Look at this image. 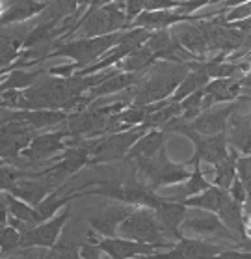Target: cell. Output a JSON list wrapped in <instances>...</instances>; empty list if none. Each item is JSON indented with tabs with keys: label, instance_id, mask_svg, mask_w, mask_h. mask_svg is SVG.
Wrapping results in <instances>:
<instances>
[{
	"label": "cell",
	"instance_id": "6da1fadb",
	"mask_svg": "<svg viewBox=\"0 0 251 259\" xmlns=\"http://www.w3.org/2000/svg\"><path fill=\"white\" fill-rule=\"evenodd\" d=\"M190 64H170V62H157L145 71L141 80L134 88L129 90V97L125 103L136 106H149L160 101L170 99L175 94L177 86L188 75Z\"/></svg>",
	"mask_w": 251,
	"mask_h": 259
},
{
	"label": "cell",
	"instance_id": "7a4b0ae2",
	"mask_svg": "<svg viewBox=\"0 0 251 259\" xmlns=\"http://www.w3.org/2000/svg\"><path fill=\"white\" fill-rule=\"evenodd\" d=\"M82 196H103L116 203L130 205L134 209H155L162 201L155 190L145 187L138 179H125V181H110V179H93L91 187L84 190Z\"/></svg>",
	"mask_w": 251,
	"mask_h": 259
},
{
	"label": "cell",
	"instance_id": "3957f363",
	"mask_svg": "<svg viewBox=\"0 0 251 259\" xmlns=\"http://www.w3.org/2000/svg\"><path fill=\"white\" fill-rule=\"evenodd\" d=\"M136 179L143 183L145 187L157 192L164 187H175L186 181L192 171L188 170L186 162H175L170 159L168 149L162 147L153 159L134 162Z\"/></svg>",
	"mask_w": 251,
	"mask_h": 259
},
{
	"label": "cell",
	"instance_id": "277c9868",
	"mask_svg": "<svg viewBox=\"0 0 251 259\" xmlns=\"http://www.w3.org/2000/svg\"><path fill=\"white\" fill-rule=\"evenodd\" d=\"M119 37H121V32L103 35V37H75L69 41H56L53 45V51L47 53L43 60L69 58L82 71L103 58L110 49L116 47L119 43Z\"/></svg>",
	"mask_w": 251,
	"mask_h": 259
},
{
	"label": "cell",
	"instance_id": "5b68a950",
	"mask_svg": "<svg viewBox=\"0 0 251 259\" xmlns=\"http://www.w3.org/2000/svg\"><path fill=\"white\" fill-rule=\"evenodd\" d=\"M164 133H177V135L186 136L188 140L193 144V155L186 160L188 166L195 164V162H201V164H211L212 168L216 164H220L222 160L227 159L229 155V144H227V135H216V136H203L195 133V131L190 127L188 121H182L181 118L173 119L170 123L164 127Z\"/></svg>",
	"mask_w": 251,
	"mask_h": 259
},
{
	"label": "cell",
	"instance_id": "8992f818",
	"mask_svg": "<svg viewBox=\"0 0 251 259\" xmlns=\"http://www.w3.org/2000/svg\"><path fill=\"white\" fill-rule=\"evenodd\" d=\"M145 133L147 129L143 125H140V127H134V129L121 131V133H114V135H106L97 138L93 151H91L89 166L110 164V162L127 159V153L130 151V147L134 146Z\"/></svg>",
	"mask_w": 251,
	"mask_h": 259
},
{
	"label": "cell",
	"instance_id": "52a82bcc",
	"mask_svg": "<svg viewBox=\"0 0 251 259\" xmlns=\"http://www.w3.org/2000/svg\"><path fill=\"white\" fill-rule=\"evenodd\" d=\"M117 237L129 241L145 242V244H160V242H173L164 237L157 218L151 209H134L125 218L117 230Z\"/></svg>",
	"mask_w": 251,
	"mask_h": 259
},
{
	"label": "cell",
	"instance_id": "ba28073f",
	"mask_svg": "<svg viewBox=\"0 0 251 259\" xmlns=\"http://www.w3.org/2000/svg\"><path fill=\"white\" fill-rule=\"evenodd\" d=\"M88 239L97 244L101 252L108 255L110 259H134V257H147L162 250H170L175 242H160V244H145V242L129 241L123 237H97L93 231L88 233Z\"/></svg>",
	"mask_w": 251,
	"mask_h": 259
},
{
	"label": "cell",
	"instance_id": "9c48e42d",
	"mask_svg": "<svg viewBox=\"0 0 251 259\" xmlns=\"http://www.w3.org/2000/svg\"><path fill=\"white\" fill-rule=\"evenodd\" d=\"M182 235L184 233H193L197 235V239H205V241H234V244L238 242L236 235L233 231L227 230L225 224L218 218V214L207 211H199V209H190L188 217L184 218V222L181 226Z\"/></svg>",
	"mask_w": 251,
	"mask_h": 259
},
{
	"label": "cell",
	"instance_id": "30bf717a",
	"mask_svg": "<svg viewBox=\"0 0 251 259\" xmlns=\"http://www.w3.org/2000/svg\"><path fill=\"white\" fill-rule=\"evenodd\" d=\"M71 218V207L67 205L64 211H60L51 220H45L41 224L30 228L26 233L21 235V250L30 248H43V250H53L60 241V235L64 231L65 224Z\"/></svg>",
	"mask_w": 251,
	"mask_h": 259
},
{
	"label": "cell",
	"instance_id": "8fae6325",
	"mask_svg": "<svg viewBox=\"0 0 251 259\" xmlns=\"http://www.w3.org/2000/svg\"><path fill=\"white\" fill-rule=\"evenodd\" d=\"M225 250H229L225 244L205 241L197 237H182L170 250H162L141 259H214Z\"/></svg>",
	"mask_w": 251,
	"mask_h": 259
},
{
	"label": "cell",
	"instance_id": "7c38bea8",
	"mask_svg": "<svg viewBox=\"0 0 251 259\" xmlns=\"http://www.w3.org/2000/svg\"><path fill=\"white\" fill-rule=\"evenodd\" d=\"M69 140L71 135L67 133V129L39 133L34 136V140L30 142V146L21 153V157L24 160H32V162L54 160L69 147Z\"/></svg>",
	"mask_w": 251,
	"mask_h": 259
},
{
	"label": "cell",
	"instance_id": "4fadbf2b",
	"mask_svg": "<svg viewBox=\"0 0 251 259\" xmlns=\"http://www.w3.org/2000/svg\"><path fill=\"white\" fill-rule=\"evenodd\" d=\"M34 129L21 121H6L0 125V160L12 164L34 140Z\"/></svg>",
	"mask_w": 251,
	"mask_h": 259
},
{
	"label": "cell",
	"instance_id": "5bb4252c",
	"mask_svg": "<svg viewBox=\"0 0 251 259\" xmlns=\"http://www.w3.org/2000/svg\"><path fill=\"white\" fill-rule=\"evenodd\" d=\"M244 101V97L234 103H227V105H216L212 108H207L199 114L197 118L190 121V127H192L195 133L203 136H216L223 135L227 131L229 119L234 112H238L240 103Z\"/></svg>",
	"mask_w": 251,
	"mask_h": 259
},
{
	"label": "cell",
	"instance_id": "9a60e30c",
	"mask_svg": "<svg viewBox=\"0 0 251 259\" xmlns=\"http://www.w3.org/2000/svg\"><path fill=\"white\" fill-rule=\"evenodd\" d=\"M151 211L166 239H173V242H177L179 239L184 237L181 231V226L184 222V218L188 217L190 209L182 205L181 201H171L166 196H162V201Z\"/></svg>",
	"mask_w": 251,
	"mask_h": 259
},
{
	"label": "cell",
	"instance_id": "2e32d148",
	"mask_svg": "<svg viewBox=\"0 0 251 259\" xmlns=\"http://www.w3.org/2000/svg\"><path fill=\"white\" fill-rule=\"evenodd\" d=\"M132 211H134V207L130 205L112 203V205H106L103 211L88 217V224L91 228V231L97 233V237H105V239L117 237V230H119L121 222Z\"/></svg>",
	"mask_w": 251,
	"mask_h": 259
},
{
	"label": "cell",
	"instance_id": "e0dca14e",
	"mask_svg": "<svg viewBox=\"0 0 251 259\" xmlns=\"http://www.w3.org/2000/svg\"><path fill=\"white\" fill-rule=\"evenodd\" d=\"M60 185H54V183L47 181V179H32V177H24V179H19L15 185L12 187L10 194L19 198L21 201L28 203L32 207H37L41 201L45 200L51 192L58 189Z\"/></svg>",
	"mask_w": 251,
	"mask_h": 259
},
{
	"label": "cell",
	"instance_id": "ac0fdd59",
	"mask_svg": "<svg viewBox=\"0 0 251 259\" xmlns=\"http://www.w3.org/2000/svg\"><path fill=\"white\" fill-rule=\"evenodd\" d=\"M227 144L229 147L236 149L240 155H251V121L249 114L244 116L240 112H234L229 119L227 125Z\"/></svg>",
	"mask_w": 251,
	"mask_h": 259
},
{
	"label": "cell",
	"instance_id": "d6986e66",
	"mask_svg": "<svg viewBox=\"0 0 251 259\" xmlns=\"http://www.w3.org/2000/svg\"><path fill=\"white\" fill-rule=\"evenodd\" d=\"M168 140H170V135H168V133H164V131H160V129L147 131L145 135L141 136L140 140L130 147V151L127 153V160L140 162V160L153 159V157H155L162 147H166Z\"/></svg>",
	"mask_w": 251,
	"mask_h": 259
},
{
	"label": "cell",
	"instance_id": "ffe728a7",
	"mask_svg": "<svg viewBox=\"0 0 251 259\" xmlns=\"http://www.w3.org/2000/svg\"><path fill=\"white\" fill-rule=\"evenodd\" d=\"M143 75H145V73H121V71H117L110 78H106L105 82H101L97 88L89 90L88 97L95 103V101L103 99L106 95L129 92L130 88H134L136 84L140 82Z\"/></svg>",
	"mask_w": 251,
	"mask_h": 259
},
{
	"label": "cell",
	"instance_id": "44dd1931",
	"mask_svg": "<svg viewBox=\"0 0 251 259\" xmlns=\"http://www.w3.org/2000/svg\"><path fill=\"white\" fill-rule=\"evenodd\" d=\"M209 82H211V78L207 77V73H205L201 62H190V71H188V75L182 78V82L177 86L175 94L171 95L170 99L173 101V103H181V101H184L186 97L195 94V92L205 90V86H207Z\"/></svg>",
	"mask_w": 251,
	"mask_h": 259
},
{
	"label": "cell",
	"instance_id": "7402d4cb",
	"mask_svg": "<svg viewBox=\"0 0 251 259\" xmlns=\"http://www.w3.org/2000/svg\"><path fill=\"white\" fill-rule=\"evenodd\" d=\"M43 75H47V69L30 71L26 67H17L12 73H8L6 78L0 82V94H6V92H26Z\"/></svg>",
	"mask_w": 251,
	"mask_h": 259
},
{
	"label": "cell",
	"instance_id": "603a6c76",
	"mask_svg": "<svg viewBox=\"0 0 251 259\" xmlns=\"http://www.w3.org/2000/svg\"><path fill=\"white\" fill-rule=\"evenodd\" d=\"M212 187L211 181H207V177H205L203 170H201V162H195L192 164V174L188 177L186 181L179 185V192L173 196H166L168 200L171 201H184L188 198H193V196L201 194L205 190H209Z\"/></svg>",
	"mask_w": 251,
	"mask_h": 259
},
{
	"label": "cell",
	"instance_id": "cb8c5ba5",
	"mask_svg": "<svg viewBox=\"0 0 251 259\" xmlns=\"http://www.w3.org/2000/svg\"><path fill=\"white\" fill-rule=\"evenodd\" d=\"M48 6L51 4H47V2H10L6 13L0 19V24L10 26V24L28 21L30 17H35L39 13L47 12Z\"/></svg>",
	"mask_w": 251,
	"mask_h": 259
},
{
	"label": "cell",
	"instance_id": "d4e9b609",
	"mask_svg": "<svg viewBox=\"0 0 251 259\" xmlns=\"http://www.w3.org/2000/svg\"><path fill=\"white\" fill-rule=\"evenodd\" d=\"M216 214L223 224H225V228L231 230L236 235L238 242L245 241V226H244V214H242V205H238L231 196H227Z\"/></svg>",
	"mask_w": 251,
	"mask_h": 259
},
{
	"label": "cell",
	"instance_id": "484cf974",
	"mask_svg": "<svg viewBox=\"0 0 251 259\" xmlns=\"http://www.w3.org/2000/svg\"><path fill=\"white\" fill-rule=\"evenodd\" d=\"M227 196H229L227 190H222L212 185L209 190H205V192L193 196V198H188V200L181 201V203L184 207H188V209H199V211L214 212V214H216V212L220 211V207L223 205V201H225Z\"/></svg>",
	"mask_w": 251,
	"mask_h": 259
},
{
	"label": "cell",
	"instance_id": "4316f807",
	"mask_svg": "<svg viewBox=\"0 0 251 259\" xmlns=\"http://www.w3.org/2000/svg\"><path fill=\"white\" fill-rule=\"evenodd\" d=\"M240 157V153L233 147H229L227 159L222 160L220 164L214 166V177H212V185L222 190H229L233 181L236 179V159Z\"/></svg>",
	"mask_w": 251,
	"mask_h": 259
},
{
	"label": "cell",
	"instance_id": "83f0119b",
	"mask_svg": "<svg viewBox=\"0 0 251 259\" xmlns=\"http://www.w3.org/2000/svg\"><path fill=\"white\" fill-rule=\"evenodd\" d=\"M155 64H157V60H155L153 53L143 45V47L136 49L134 53H130L125 60H121L116 67L121 73H145Z\"/></svg>",
	"mask_w": 251,
	"mask_h": 259
},
{
	"label": "cell",
	"instance_id": "f1b7e54d",
	"mask_svg": "<svg viewBox=\"0 0 251 259\" xmlns=\"http://www.w3.org/2000/svg\"><path fill=\"white\" fill-rule=\"evenodd\" d=\"M4 196H6L8 212H10V217L17 218V220L24 222V224L30 226V228H34V226L41 224L39 217H37V212H35V207L28 205V203H24V201H21L19 198L12 196L10 192H6Z\"/></svg>",
	"mask_w": 251,
	"mask_h": 259
},
{
	"label": "cell",
	"instance_id": "f546056e",
	"mask_svg": "<svg viewBox=\"0 0 251 259\" xmlns=\"http://www.w3.org/2000/svg\"><path fill=\"white\" fill-rule=\"evenodd\" d=\"M21 250V233L13 230L12 226H6L0 230V255L8 257L10 253Z\"/></svg>",
	"mask_w": 251,
	"mask_h": 259
},
{
	"label": "cell",
	"instance_id": "4dcf8cb0",
	"mask_svg": "<svg viewBox=\"0 0 251 259\" xmlns=\"http://www.w3.org/2000/svg\"><path fill=\"white\" fill-rule=\"evenodd\" d=\"M251 17V2H236L233 8H229L223 15L222 23H236Z\"/></svg>",
	"mask_w": 251,
	"mask_h": 259
},
{
	"label": "cell",
	"instance_id": "1f68e13d",
	"mask_svg": "<svg viewBox=\"0 0 251 259\" xmlns=\"http://www.w3.org/2000/svg\"><path fill=\"white\" fill-rule=\"evenodd\" d=\"M80 71V67L75 64V62H67V64H60V65H53L47 69V75L56 78H73Z\"/></svg>",
	"mask_w": 251,
	"mask_h": 259
},
{
	"label": "cell",
	"instance_id": "d6a6232c",
	"mask_svg": "<svg viewBox=\"0 0 251 259\" xmlns=\"http://www.w3.org/2000/svg\"><path fill=\"white\" fill-rule=\"evenodd\" d=\"M236 177L245 187L251 185V155H240L236 159Z\"/></svg>",
	"mask_w": 251,
	"mask_h": 259
},
{
	"label": "cell",
	"instance_id": "836d02e7",
	"mask_svg": "<svg viewBox=\"0 0 251 259\" xmlns=\"http://www.w3.org/2000/svg\"><path fill=\"white\" fill-rule=\"evenodd\" d=\"M227 192H229V196L238 203V205H244L245 200H247V189H245V185L240 181L238 177L233 181V185H231V189H229Z\"/></svg>",
	"mask_w": 251,
	"mask_h": 259
},
{
	"label": "cell",
	"instance_id": "e575fe53",
	"mask_svg": "<svg viewBox=\"0 0 251 259\" xmlns=\"http://www.w3.org/2000/svg\"><path fill=\"white\" fill-rule=\"evenodd\" d=\"M214 259H251V252H244V250H236V248H229Z\"/></svg>",
	"mask_w": 251,
	"mask_h": 259
},
{
	"label": "cell",
	"instance_id": "d590c367",
	"mask_svg": "<svg viewBox=\"0 0 251 259\" xmlns=\"http://www.w3.org/2000/svg\"><path fill=\"white\" fill-rule=\"evenodd\" d=\"M8 218H10V212H8V203H6V196L0 194V230L8 226Z\"/></svg>",
	"mask_w": 251,
	"mask_h": 259
},
{
	"label": "cell",
	"instance_id": "8d00e7d4",
	"mask_svg": "<svg viewBox=\"0 0 251 259\" xmlns=\"http://www.w3.org/2000/svg\"><path fill=\"white\" fill-rule=\"evenodd\" d=\"M8 6H10V2H0V19H2V15L6 13Z\"/></svg>",
	"mask_w": 251,
	"mask_h": 259
},
{
	"label": "cell",
	"instance_id": "74e56055",
	"mask_svg": "<svg viewBox=\"0 0 251 259\" xmlns=\"http://www.w3.org/2000/svg\"><path fill=\"white\" fill-rule=\"evenodd\" d=\"M2 259H15L13 255H8V257H2Z\"/></svg>",
	"mask_w": 251,
	"mask_h": 259
},
{
	"label": "cell",
	"instance_id": "f35d334b",
	"mask_svg": "<svg viewBox=\"0 0 251 259\" xmlns=\"http://www.w3.org/2000/svg\"><path fill=\"white\" fill-rule=\"evenodd\" d=\"M0 110H2V108H0Z\"/></svg>",
	"mask_w": 251,
	"mask_h": 259
}]
</instances>
